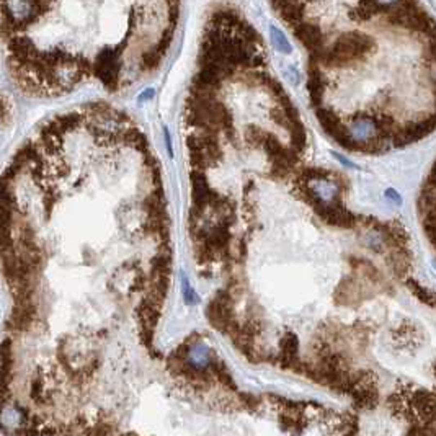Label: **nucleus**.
<instances>
[{
	"label": "nucleus",
	"mask_w": 436,
	"mask_h": 436,
	"mask_svg": "<svg viewBox=\"0 0 436 436\" xmlns=\"http://www.w3.org/2000/svg\"><path fill=\"white\" fill-rule=\"evenodd\" d=\"M159 159L106 103L39 124L0 175V428L85 436L152 361L172 281Z\"/></svg>",
	"instance_id": "1"
},
{
	"label": "nucleus",
	"mask_w": 436,
	"mask_h": 436,
	"mask_svg": "<svg viewBox=\"0 0 436 436\" xmlns=\"http://www.w3.org/2000/svg\"><path fill=\"white\" fill-rule=\"evenodd\" d=\"M309 51L307 90L343 149L381 154L436 129V20L419 0H271Z\"/></svg>",
	"instance_id": "2"
},
{
	"label": "nucleus",
	"mask_w": 436,
	"mask_h": 436,
	"mask_svg": "<svg viewBox=\"0 0 436 436\" xmlns=\"http://www.w3.org/2000/svg\"><path fill=\"white\" fill-rule=\"evenodd\" d=\"M182 0H0V44L17 87L36 98L137 87L164 64Z\"/></svg>",
	"instance_id": "3"
},
{
	"label": "nucleus",
	"mask_w": 436,
	"mask_h": 436,
	"mask_svg": "<svg viewBox=\"0 0 436 436\" xmlns=\"http://www.w3.org/2000/svg\"><path fill=\"white\" fill-rule=\"evenodd\" d=\"M269 36H271V41L275 44V48L283 54H289L291 52V43L287 41V38L285 36V33L276 28V26H269Z\"/></svg>",
	"instance_id": "4"
},
{
	"label": "nucleus",
	"mask_w": 436,
	"mask_h": 436,
	"mask_svg": "<svg viewBox=\"0 0 436 436\" xmlns=\"http://www.w3.org/2000/svg\"><path fill=\"white\" fill-rule=\"evenodd\" d=\"M386 195H387L392 201H395L397 204H401V196H399V193H395L394 190H387L386 191Z\"/></svg>",
	"instance_id": "5"
}]
</instances>
